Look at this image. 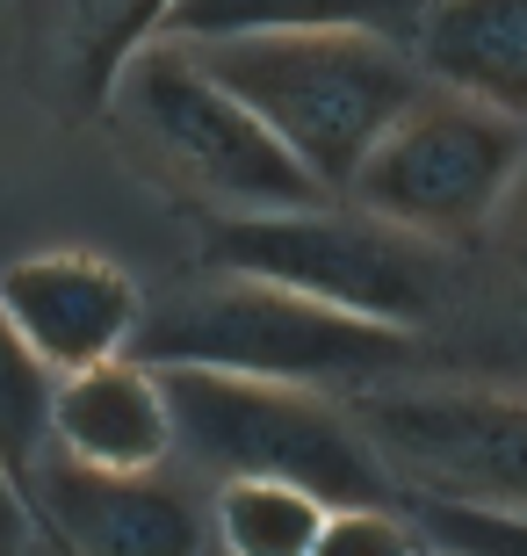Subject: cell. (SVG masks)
<instances>
[{
    "label": "cell",
    "mask_w": 527,
    "mask_h": 556,
    "mask_svg": "<svg viewBox=\"0 0 527 556\" xmlns=\"http://www.w3.org/2000/svg\"><path fill=\"white\" fill-rule=\"evenodd\" d=\"M412 348L419 332L376 326V318L311 304L297 289L224 268H196V282L145 296L138 332H130V362L145 369H217L261 376V383H304V391L376 383L384 369L412 362Z\"/></svg>",
    "instance_id": "cell-1"
},
{
    "label": "cell",
    "mask_w": 527,
    "mask_h": 556,
    "mask_svg": "<svg viewBox=\"0 0 527 556\" xmlns=\"http://www.w3.org/2000/svg\"><path fill=\"white\" fill-rule=\"evenodd\" d=\"M188 51L275 130V144L325 195L354 181L368 144L426 87L412 43L368 29H253V37H196Z\"/></svg>",
    "instance_id": "cell-2"
},
{
    "label": "cell",
    "mask_w": 527,
    "mask_h": 556,
    "mask_svg": "<svg viewBox=\"0 0 527 556\" xmlns=\"http://www.w3.org/2000/svg\"><path fill=\"white\" fill-rule=\"evenodd\" d=\"M95 124H109V138L123 144V160L138 174L196 203V217L325 203V188L275 144V130L224 80H210L196 51L174 37H152L145 51L123 59Z\"/></svg>",
    "instance_id": "cell-3"
},
{
    "label": "cell",
    "mask_w": 527,
    "mask_h": 556,
    "mask_svg": "<svg viewBox=\"0 0 527 556\" xmlns=\"http://www.w3.org/2000/svg\"><path fill=\"white\" fill-rule=\"evenodd\" d=\"M196 268L253 275V282L297 289L311 304L354 311V318L398 332H426L455 304V253L405 225H384L340 195L297 210L196 217Z\"/></svg>",
    "instance_id": "cell-4"
},
{
    "label": "cell",
    "mask_w": 527,
    "mask_h": 556,
    "mask_svg": "<svg viewBox=\"0 0 527 556\" xmlns=\"http://www.w3.org/2000/svg\"><path fill=\"white\" fill-rule=\"evenodd\" d=\"M174 448L210 477H283L325 506H398V484L332 391L217 369H160Z\"/></svg>",
    "instance_id": "cell-5"
},
{
    "label": "cell",
    "mask_w": 527,
    "mask_h": 556,
    "mask_svg": "<svg viewBox=\"0 0 527 556\" xmlns=\"http://www.w3.org/2000/svg\"><path fill=\"white\" fill-rule=\"evenodd\" d=\"M520 160H527V124L426 80L398 109V124L368 144V160L354 166L340 203L368 210L384 225H405L455 253L506 210Z\"/></svg>",
    "instance_id": "cell-6"
},
{
    "label": "cell",
    "mask_w": 527,
    "mask_h": 556,
    "mask_svg": "<svg viewBox=\"0 0 527 556\" xmlns=\"http://www.w3.org/2000/svg\"><path fill=\"white\" fill-rule=\"evenodd\" d=\"M347 413L398 498L527 514V397L477 383H354Z\"/></svg>",
    "instance_id": "cell-7"
},
{
    "label": "cell",
    "mask_w": 527,
    "mask_h": 556,
    "mask_svg": "<svg viewBox=\"0 0 527 556\" xmlns=\"http://www.w3.org/2000/svg\"><path fill=\"white\" fill-rule=\"evenodd\" d=\"M29 506L51 556H210L203 498L166 470H80L43 448Z\"/></svg>",
    "instance_id": "cell-8"
},
{
    "label": "cell",
    "mask_w": 527,
    "mask_h": 556,
    "mask_svg": "<svg viewBox=\"0 0 527 556\" xmlns=\"http://www.w3.org/2000/svg\"><path fill=\"white\" fill-rule=\"evenodd\" d=\"M0 311H8V326L22 332V348L37 354L43 369L73 376V369L130 354L145 289L109 253L51 247V253H22L15 268H0Z\"/></svg>",
    "instance_id": "cell-9"
},
{
    "label": "cell",
    "mask_w": 527,
    "mask_h": 556,
    "mask_svg": "<svg viewBox=\"0 0 527 556\" xmlns=\"http://www.w3.org/2000/svg\"><path fill=\"white\" fill-rule=\"evenodd\" d=\"M174 0H29L22 22V73L43 109L65 124H95L123 59L160 37Z\"/></svg>",
    "instance_id": "cell-10"
},
{
    "label": "cell",
    "mask_w": 527,
    "mask_h": 556,
    "mask_svg": "<svg viewBox=\"0 0 527 556\" xmlns=\"http://www.w3.org/2000/svg\"><path fill=\"white\" fill-rule=\"evenodd\" d=\"M51 455L80 470H166L174 419H166L160 369L130 354L73 369L51 383Z\"/></svg>",
    "instance_id": "cell-11"
},
{
    "label": "cell",
    "mask_w": 527,
    "mask_h": 556,
    "mask_svg": "<svg viewBox=\"0 0 527 556\" xmlns=\"http://www.w3.org/2000/svg\"><path fill=\"white\" fill-rule=\"evenodd\" d=\"M412 59L434 87L527 124V0H426Z\"/></svg>",
    "instance_id": "cell-12"
},
{
    "label": "cell",
    "mask_w": 527,
    "mask_h": 556,
    "mask_svg": "<svg viewBox=\"0 0 527 556\" xmlns=\"http://www.w3.org/2000/svg\"><path fill=\"white\" fill-rule=\"evenodd\" d=\"M426 0H174L160 37H253V29H368V37L412 43Z\"/></svg>",
    "instance_id": "cell-13"
},
{
    "label": "cell",
    "mask_w": 527,
    "mask_h": 556,
    "mask_svg": "<svg viewBox=\"0 0 527 556\" xmlns=\"http://www.w3.org/2000/svg\"><path fill=\"white\" fill-rule=\"evenodd\" d=\"M325 498L283 477H224L210 498V542L224 556H311L325 528Z\"/></svg>",
    "instance_id": "cell-14"
},
{
    "label": "cell",
    "mask_w": 527,
    "mask_h": 556,
    "mask_svg": "<svg viewBox=\"0 0 527 556\" xmlns=\"http://www.w3.org/2000/svg\"><path fill=\"white\" fill-rule=\"evenodd\" d=\"M51 383H59V376L22 348V332L8 326V311H0V463H8L22 484H29V470L43 463V448H51Z\"/></svg>",
    "instance_id": "cell-15"
},
{
    "label": "cell",
    "mask_w": 527,
    "mask_h": 556,
    "mask_svg": "<svg viewBox=\"0 0 527 556\" xmlns=\"http://www.w3.org/2000/svg\"><path fill=\"white\" fill-rule=\"evenodd\" d=\"M419 549L441 556H527V514L506 506H455V498H398Z\"/></svg>",
    "instance_id": "cell-16"
},
{
    "label": "cell",
    "mask_w": 527,
    "mask_h": 556,
    "mask_svg": "<svg viewBox=\"0 0 527 556\" xmlns=\"http://www.w3.org/2000/svg\"><path fill=\"white\" fill-rule=\"evenodd\" d=\"M311 556H419V535L398 506H332Z\"/></svg>",
    "instance_id": "cell-17"
},
{
    "label": "cell",
    "mask_w": 527,
    "mask_h": 556,
    "mask_svg": "<svg viewBox=\"0 0 527 556\" xmlns=\"http://www.w3.org/2000/svg\"><path fill=\"white\" fill-rule=\"evenodd\" d=\"M43 549H51V542H43V528H37L29 484L0 463V556H43Z\"/></svg>",
    "instance_id": "cell-18"
},
{
    "label": "cell",
    "mask_w": 527,
    "mask_h": 556,
    "mask_svg": "<svg viewBox=\"0 0 527 556\" xmlns=\"http://www.w3.org/2000/svg\"><path fill=\"white\" fill-rule=\"evenodd\" d=\"M513 195H520V217H513V289H520V311H527V160H520Z\"/></svg>",
    "instance_id": "cell-19"
},
{
    "label": "cell",
    "mask_w": 527,
    "mask_h": 556,
    "mask_svg": "<svg viewBox=\"0 0 527 556\" xmlns=\"http://www.w3.org/2000/svg\"><path fill=\"white\" fill-rule=\"evenodd\" d=\"M419 556H441V549H419Z\"/></svg>",
    "instance_id": "cell-20"
},
{
    "label": "cell",
    "mask_w": 527,
    "mask_h": 556,
    "mask_svg": "<svg viewBox=\"0 0 527 556\" xmlns=\"http://www.w3.org/2000/svg\"><path fill=\"white\" fill-rule=\"evenodd\" d=\"M43 556H51V549H43Z\"/></svg>",
    "instance_id": "cell-21"
}]
</instances>
